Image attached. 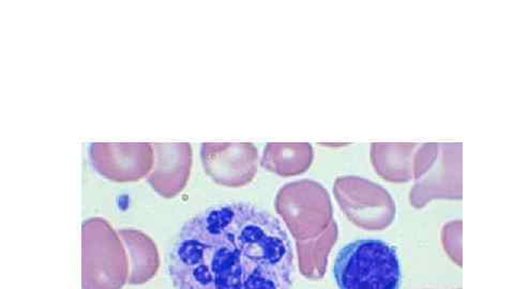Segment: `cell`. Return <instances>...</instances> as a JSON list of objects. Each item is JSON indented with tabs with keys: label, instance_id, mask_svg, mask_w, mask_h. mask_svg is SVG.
I'll return each instance as SVG.
<instances>
[{
	"label": "cell",
	"instance_id": "obj_1",
	"mask_svg": "<svg viewBox=\"0 0 514 289\" xmlns=\"http://www.w3.org/2000/svg\"><path fill=\"white\" fill-rule=\"evenodd\" d=\"M168 270L174 289H290L294 250L274 216L252 204L228 202L182 225Z\"/></svg>",
	"mask_w": 514,
	"mask_h": 289
},
{
	"label": "cell",
	"instance_id": "obj_2",
	"mask_svg": "<svg viewBox=\"0 0 514 289\" xmlns=\"http://www.w3.org/2000/svg\"><path fill=\"white\" fill-rule=\"evenodd\" d=\"M334 278L338 289H400L398 250L380 239L347 243L336 257Z\"/></svg>",
	"mask_w": 514,
	"mask_h": 289
}]
</instances>
